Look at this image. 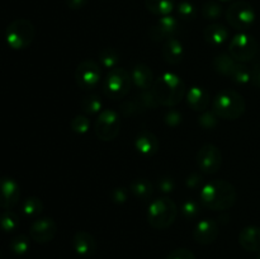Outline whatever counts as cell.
I'll return each mask as SVG.
<instances>
[{"instance_id":"obj_28","label":"cell","mask_w":260,"mask_h":259,"mask_svg":"<svg viewBox=\"0 0 260 259\" xmlns=\"http://www.w3.org/2000/svg\"><path fill=\"white\" fill-rule=\"evenodd\" d=\"M22 211L28 217H36L43 211L42 201L37 197L25 198L24 202L22 203Z\"/></svg>"},{"instance_id":"obj_23","label":"cell","mask_w":260,"mask_h":259,"mask_svg":"<svg viewBox=\"0 0 260 259\" xmlns=\"http://www.w3.org/2000/svg\"><path fill=\"white\" fill-rule=\"evenodd\" d=\"M129 189H131V193L137 200L141 201H147L154 193L152 184L147 179H144V178L135 179L129 185Z\"/></svg>"},{"instance_id":"obj_4","label":"cell","mask_w":260,"mask_h":259,"mask_svg":"<svg viewBox=\"0 0 260 259\" xmlns=\"http://www.w3.org/2000/svg\"><path fill=\"white\" fill-rule=\"evenodd\" d=\"M178 216V207L168 197H161L155 200L151 205L149 206L147 211V221L150 225L155 229H168L174 223L175 218Z\"/></svg>"},{"instance_id":"obj_20","label":"cell","mask_w":260,"mask_h":259,"mask_svg":"<svg viewBox=\"0 0 260 259\" xmlns=\"http://www.w3.org/2000/svg\"><path fill=\"white\" fill-rule=\"evenodd\" d=\"M188 106L196 112H205L210 106V94L205 88L201 86H193L187 93Z\"/></svg>"},{"instance_id":"obj_5","label":"cell","mask_w":260,"mask_h":259,"mask_svg":"<svg viewBox=\"0 0 260 259\" xmlns=\"http://www.w3.org/2000/svg\"><path fill=\"white\" fill-rule=\"evenodd\" d=\"M35 25L24 18L13 20L5 30V40H7L8 46L17 51L29 47L35 40Z\"/></svg>"},{"instance_id":"obj_30","label":"cell","mask_w":260,"mask_h":259,"mask_svg":"<svg viewBox=\"0 0 260 259\" xmlns=\"http://www.w3.org/2000/svg\"><path fill=\"white\" fill-rule=\"evenodd\" d=\"M81 109L84 113L86 114H95L101 112L102 109V101L98 95L95 94H90V95L84 96L83 101L80 103Z\"/></svg>"},{"instance_id":"obj_15","label":"cell","mask_w":260,"mask_h":259,"mask_svg":"<svg viewBox=\"0 0 260 259\" xmlns=\"http://www.w3.org/2000/svg\"><path fill=\"white\" fill-rule=\"evenodd\" d=\"M218 233H220V229H218L216 221L206 218L196 225L194 230H193V239L196 240V243L208 245L217 239Z\"/></svg>"},{"instance_id":"obj_42","label":"cell","mask_w":260,"mask_h":259,"mask_svg":"<svg viewBox=\"0 0 260 259\" xmlns=\"http://www.w3.org/2000/svg\"><path fill=\"white\" fill-rule=\"evenodd\" d=\"M251 81H253V83L255 84L256 86H259V88H260V65L256 66V68L253 70Z\"/></svg>"},{"instance_id":"obj_32","label":"cell","mask_w":260,"mask_h":259,"mask_svg":"<svg viewBox=\"0 0 260 259\" xmlns=\"http://www.w3.org/2000/svg\"><path fill=\"white\" fill-rule=\"evenodd\" d=\"M251 75H253V71L249 70L248 66L243 65V63H236L230 79L236 84H248L249 81H251Z\"/></svg>"},{"instance_id":"obj_2","label":"cell","mask_w":260,"mask_h":259,"mask_svg":"<svg viewBox=\"0 0 260 259\" xmlns=\"http://www.w3.org/2000/svg\"><path fill=\"white\" fill-rule=\"evenodd\" d=\"M151 91L157 103L165 107H174L182 102L185 85L177 74L164 73L154 81Z\"/></svg>"},{"instance_id":"obj_12","label":"cell","mask_w":260,"mask_h":259,"mask_svg":"<svg viewBox=\"0 0 260 259\" xmlns=\"http://www.w3.org/2000/svg\"><path fill=\"white\" fill-rule=\"evenodd\" d=\"M57 234V225L52 218H40L33 221L29 228V236L36 243L46 244L53 240Z\"/></svg>"},{"instance_id":"obj_24","label":"cell","mask_w":260,"mask_h":259,"mask_svg":"<svg viewBox=\"0 0 260 259\" xmlns=\"http://www.w3.org/2000/svg\"><path fill=\"white\" fill-rule=\"evenodd\" d=\"M145 7L155 15H169L174 9V0H145Z\"/></svg>"},{"instance_id":"obj_41","label":"cell","mask_w":260,"mask_h":259,"mask_svg":"<svg viewBox=\"0 0 260 259\" xmlns=\"http://www.w3.org/2000/svg\"><path fill=\"white\" fill-rule=\"evenodd\" d=\"M159 187L165 193L173 192V189H174V182H173V179H160Z\"/></svg>"},{"instance_id":"obj_1","label":"cell","mask_w":260,"mask_h":259,"mask_svg":"<svg viewBox=\"0 0 260 259\" xmlns=\"http://www.w3.org/2000/svg\"><path fill=\"white\" fill-rule=\"evenodd\" d=\"M236 189L228 180L215 179L205 184L201 190V201L206 208L212 211H225L236 202Z\"/></svg>"},{"instance_id":"obj_17","label":"cell","mask_w":260,"mask_h":259,"mask_svg":"<svg viewBox=\"0 0 260 259\" xmlns=\"http://www.w3.org/2000/svg\"><path fill=\"white\" fill-rule=\"evenodd\" d=\"M135 147L144 156H152L160 147L159 139L150 131H142L135 140Z\"/></svg>"},{"instance_id":"obj_26","label":"cell","mask_w":260,"mask_h":259,"mask_svg":"<svg viewBox=\"0 0 260 259\" xmlns=\"http://www.w3.org/2000/svg\"><path fill=\"white\" fill-rule=\"evenodd\" d=\"M119 58H121V56H119V52L116 48L107 47L99 52V61H101L102 66L108 69V70L118 68L117 65L119 62Z\"/></svg>"},{"instance_id":"obj_44","label":"cell","mask_w":260,"mask_h":259,"mask_svg":"<svg viewBox=\"0 0 260 259\" xmlns=\"http://www.w3.org/2000/svg\"><path fill=\"white\" fill-rule=\"evenodd\" d=\"M258 259H260V254H259V256H258Z\"/></svg>"},{"instance_id":"obj_29","label":"cell","mask_w":260,"mask_h":259,"mask_svg":"<svg viewBox=\"0 0 260 259\" xmlns=\"http://www.w3.org/2000/svg\"><path fill=\"white\" fill-rule=\"evenodd\" d=\"M9 248L15 255H24L29 249V238L24 234H19L10 240Z\"/></svg>"},{"instance_id":"obj_36","label":"cell","mask_w":260,"mask_h":259,"mask_svg":"<svg viewBox=\"0 0 260 259\" xmlns=\"http://www.w3.org/2000/svg\"><path fill=\"white\" fill-rule=\"evenodd\" d=\"M167 259H196V255L190 250L184 248L175 249L172 253L168 254Z\"/></svg>"},{"instance_id":"obj_22","label":"cell","mask_w":260,"mask_h":259,"mask_svg":"<svg viewBox=\"0 0 260 259\" xmlns=\"http://www.w3.org/2000/svg\"><path fill=\"white\" fill-rule=\"evenodd\" d=\"M203 37L207 43L211 46H220L228 40L229 30L225 25L218 24V23H213V24L207 25L203 30Z\"/></svg>"},{"instance_id":"obj_18","label":"cell","mask_w":260,"mask_h":259,"mask_svg":"<svg viewBox=\"0 0 260 259\" xmlns=\"http://www.w3.org/2000/svg\"><path fill=\"white\" fill-rule=\"evenodd\" d=\"M162 57L170 65H178L182 62L183 56H184V47H183L182 42L177 38H169V40L164 41L162 45Z\"/></svg>"},{"instance_id":"obj_10","label":"cell","mask_w":260,"mask_h":259,"mask_svg":"<svg viewBox=\"0 0 260 259\" xmlns=\"http://www.w3.org/2000/svg\"><path fill=\"white\" fill-rule=\"evenodd\" d=\"M101 66L91 60H84L76 66L75 81L76 85L85 91H90L101 83Z\"/></svg>"},{"instance_id":"obj_6","label":"cell","mask_w":260,"mask_h":259,"mask_svg":"<svg viewBox=\"0 0 260 259\" xmlns=\"http://www.w3.org/2000/svg\"><path fill=\"white\" fill-rule=\"evenodd\" d=\"M131 85V73H128L123 68H116L108 71L102 89L107 98L118 101V99H123L129 93Z\"/></svg>"},{"instance_id":"obj_39","label":"cell","mask_w":260,"mask_h":259,"mask_svg":"<svg viewBox=\"0 0 260 259\" xmlns=\"http://www.w3.org/2000/svg\"><path fill=\"white\" fill-rule=\"evenodd\" d=\"M127 190L124 189V188H117V189H114L113 192H112V198H113L114 202L117 203H123L126 202L127 200Z\"/></svg>"},{"instance_id":"obj_37","label":"cell","mask_w":260,"mask_h":259,"mask_svg":"<svg viewBox=\"0 0 260 259\" xmlns=\"http://www.w3.org/2000/svg\"><path fill=\"white\" fill-rule=\"evenodd\" d=\"M200 124L205 128H213L217 124V119H216V114L210 113V112H205L202 116L200 117Z\"/></svg>"},{"instance_id":"obj_19","label":"cell","mask_w":260,"mask_h":259,"mask_svg":"<svg viewBox=\"0 0 260 259\" xmlns=\"http://www.w3.org/2000/svg\"><path fill=\"white\" fill-rule=\"evenodd\" d=\"M239 244L246 251H260V228L258 226H248L244 228L239 234Z\"/></svg>"},{"instance_id":"obj_27","label":"cell","mask_w":260,"mask_h":259,"mask_svg":"<svg viewBox=\"0 0 260 259\" xmlns=\"http://www.w3.org/2000/svg\"><path fill=\"white\" fill-rule=\"evenodd\" d=\"M19 228V217L13 211L7 210L0 213V229L4 233H13Z\"/></svg>"},{"instance_id":"obj_33","label":"cell","mask_w":260,"mask_h":259,"mask_svg":"<svg viewBox=\"0 0 260 259\" xmlns=\"http://www.w3.org/2000/svg\"><path fill=\"white\" fill-rule=\"evenodd\" d=\"M177 12L179 18H182L183 20H192L194 19L196 15H197V9H196L194 4H192L190 2H180L177 7Z\"/></svg>"},{"instance_id":"obj_11","label":"cell","mask_w":260,"mask_h":259,"mask_svg":"<svg viewBox=\"0 0 260 259\" xmlns=\"http://www.w3.org/2000/svg\"><path fill=\"white\" fill-rule=\"evenodd\" d=\"M198 168L205 174H215L222 167V154L213 144H206L197 152Z\"/></svg>"},{"instance_id":"obj_8","label":"cell","mask_w":260,"mask_h":259,"mask_svg":"<svg viewBox=\"0 0 260 259\" xmlns=\"http://www.w3.org/2000/svg\"><path fill=\"white\" fill-rule=\"evenodd\" d=\"M226 19L235 29H249L255 22V10L249 3L235 2L226 10Z\"/></svg>"},{"instance_id":"obj_7","label":"cell","mask_w":260,"mask_h":259,"mask_svg":"<svg viewBox=\"0 0 260 259\" xmlns=\"http://www.w3.org/2000/svg\"><path fill=\"white\" fill-rule=\"evenodd\" d=\"M259 51V45L253 36L248 33H239L229 45L230 56L238 62H248L253 60Z\"/></svg>"},{"instance_id":"obj_13","label":"cell","mask_w":260,"mask_h":259,"mask_svg":"<svg viewBox=\"0 0 260 259\" xmlns=\"http://www.w3.org/2000/svg\"><path fill=\"white\" fill-rule=\"evenodd\" d=\"M20 198V188L14 179L0 178V208L12 210Z\"/></svg>"},{"instance_id":"obj_40","label":"cell","mask_w":260,"mask_h":259,"mask_svg":"<svg viewBox=\"0 0 260 259\" xmlns=\"http://www.w3.org/2000/svg\"><path fill=\"white\" fill-rule=\"evenodd\" d=\"M65 2H66V5H68L70 9L78 10L85 7V5L88 4L89 0H65Z\"/></svg>"},{"instance_id":"obj_16","label":"cell","mask_w":260,"mask_h":259,"mask_svg":"<svg viewBox=\"0 0 260 259\" xmlns=\"http://www.w3.org/2000/svg\"><path fill=\"white\" fill-rule=\"evenodd\" d=\"M73 246L76 254L80 256H93L96 251V241L91 234L86 231H78L73 238Z\"/></svg>"},{"instance_id":"obj_25","label":"cell","mask_w":260,"mask_h":259,"mask_svg":"<svg viewBox=\"0 0 260 259\" xmlns=\"http://www.w3.org/2000/svg\"><path fill=\"white\" fill-rule=\"evenodd\" d=\"M236 62L230 55H226V53H221V55L216 56L215 60H213V68L221 75H225L230 78L231 73L235 69Z\"/></svg>"},{"instance_id":"obj_38","label":"cell","mask_w":260,"mask_h":259,"mask_svg":"<svg viewBox=\"0 0 260 259\" xmlns=\"http://www.w3.org/2000/svg\"><path fill=\"white\" fill-rule=\"evenodd\" d=\"M165 122L170 126H175V124L180 123L182 122V116H180L179 112L177 111H169L165 114Z\"/></svg>"},{"instance_id":"obj_35","label":"cell","mask_w":260,"mask_h":259,"mask_svg":"<svg viewBox=\"0 0 260 259\" xmlns=\"http://www.w3.org/2000/svg\"><path fill=\"white\" fill-rule=\"evenodd\" d=\"M200 213V203L194 200H187L182 205V215L187 220H193Z\"/></svg>"},{"instance_id":"obj_9","label":"cell","mask_w":260,"mask_h":259,"mask_svg":"<svg viewBox=\"0 0 260 259\" xmlns=\"http://www.w3.org/2000/svg\"><path fill=\"white\" fill-rule=\"evenodd\" d=\"M121 130V119L113 109H104L94 123V131L98 139L103 141H112L116 139Z\"/></svg>"},{"instance_id":"obj_43","label":"cell","mask_w":260,"mask_h":259,"mask_svg":"<svg viewBox=\"0 0 260 259\" xmlns=\"http://www.w3.org/2000/svg\"><path fill=\"white\" fill-rule=\"evenodd\" d=\"M218 2H222V3H228V2H231V0H218Z\"/></svg>"},{"instance_id":"obj_3","label":"cell","mask_w":260,"mask_h":259,"mask_svg":"<svg viewBox=\"0 0 260 259\" xmlns=\"http://www.w3.org/2000/svg\"><path fill=\"white\" fill-rule=\"evenodd\" d=\"M246 108L245 99L233 89H223L215 96L212 103L213 113L222 119L234 121L240 118Z\"/></svg>"},{"instance_id":"obj_34","label":"cell","mask_w":260,"mask_h":259,"mask_svg":"<svg viewBox=\"0 0 260 259\" xmlns=\"http://www.w3.org/2000/svg\"><path fill=\"white\" fill-rule=\"evenodd\" d=\"M70 127L75 134H86L90 128V121L85 116H75L70 122Z\"/></svg>"},{"instance_id":"obj_21","label":"cell","mask_w":260,"mask_h":259,"mask_svg":"<svg viewBox=\"0 0 260 259\" xmlns=\"http://www.w3.org/2000/svg\"><path fill=\"white\" fill-rule=\"evenodd\" d=\"M132 83L141 90H147L154 85V75L151 69L145 63H137L131 71Z\"/></svg>"},{"instance_id":"obj_14","label":"cell","mask_w":260,"mask_h":259,"mask_svg":"<svg viewBox=\"0 0 260 259\" xmlns=\"http://www.w3.org/2000/svg\"><path fill=\"white\" fill-rule=\"evenodd\" d=\"M178 32H179V22L177 18L165 15L160 18L159 22L151 28L150 36L154 41H167L169 38H175Z\"/></svg>"},{"instance_id":"obj_31","label":"cell","mask_w":260,"mask_h":259,"mask_svg":"<svg viewBox=\"0 0 260 259\" xmlns=\"http://www.w3.org/2000/svg\"><path fill=\"white\" fill-rule=\"evenodd\" d=\"M223 9L222 5L217 2H206L205 4L202 5V15L205 19L207 20H216L222 15Z\"/></svg>"}]
</instances>
